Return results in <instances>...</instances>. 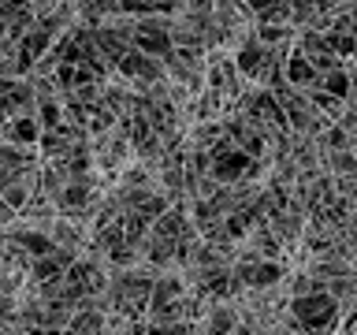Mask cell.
Here are the masks:
<instances>
[{
	"mask_svg": "<svg viewBox=\"0 0 357 335\" xmlns=\"http://www.w3.org/2000/svg\"><path fill=\"white\" fill-rule=\"evenodd\" d=\"M283 75H287V82L294 89H309V86H317V78H320V71L309 64V56L301 52L298 45H290V52L283 60Z\"/></svg>",
	"mask_w": 357,
	"mask_h": 335,
	"instance_id": "obj_1",
	"label": "cell"
},
{
	"mask_svg": "<svg viewBox=\"0 0 357 335\" xmlns=\"http://www.w3.org/2000/svg\"><path fill=\"white\" fill-rule=\"evenodd\" d=\"M354 82H357V78H354V71H350V67H331V71H324L320 78H317V86L320 89H328V94L331 97H342L346 100V94H350V89H354Z\"/></svg>",
	"mask_w": 357,
	"mask_h": 335,
	"instance_id": "obj_2",
	"label": "cell"
},
{
	"mask_svg": "<svg viewBox=\"0 0 357 335\" xmlns=\"http://www.w3.org/2000/svg\"><path fill=\"white\" fill-rule=\"evenodd\" d=\"M71 328H78V332H86V328H100V313H78Z\"/></svg>",
	"mask_w": 357,
	"mask_h": 335,
	"instance_id": "obj_3",
	"label": "cell"
}]
</instances>
